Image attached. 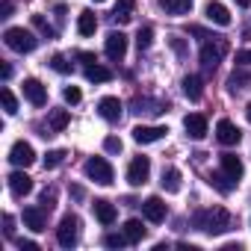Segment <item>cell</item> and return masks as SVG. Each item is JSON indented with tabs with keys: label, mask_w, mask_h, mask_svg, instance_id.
<instances>
[{
	"label": "cell",
	"mask_w": 251,
	"mask_h": 251,
	"mask_svg": "<svg viewBox=\"0 0 251 251\" xmlns=\"http://www.w3.org/2000/svg\"><path fill=\"white\" fill-rule=\"evenodd\" d=\"M192 225H195L198 230L216 236V233L230 230V213H227L225 207H207V210H198V213L192 216Z\"/></svg>",
	"instance_id": "6da1fadb"
},
{
	"label": "cell",
	"mask_w": 251,
	"mask_h": 251,
	"mask_svg": "<svg viewBox=\"0 0 251 251\" xmlns=\"http://www.w3.org/2000/svg\"><path fill=\"white\" fill-rule=\"evenodd\" d=\"M3 42H6V48L15 50V53H33V50L39 48V39H36L30 30H24V27H9V30L3 33Z\"/></svg>",
	"instance_id": "7a4b0ae2"
},
{
	"label": "cell",
	"mask_w": 251,
	"mask_h": 251,
	"mask_svg": "<svg viewBox=\"0 0 251 251\" xmlns=\"http://www.w3.org/2000/svg\"><path fill=\"white\" fill-rule=\"evenodd\" d=\"M225 53H227V42H225V39H210V42H204V45H201V62H204V68H207V71H216V65L225 59Z\"/></svg>",
	"instance_id": "3957f363"
},
{
	"label": "cell",
	"mask_w": 251,
	"mask_h": 251,
	"mask_svg": "<svg viewBox=\"0 0 251 251\" xmlns=\"http://www.w3.org/2000/svg\"><path fill=\"white\" fill-rule=\"evenodd\" d=\"M80 239V219L77 216H62L59 227H56V242L62 248H74Z\"/></svg>",
	"instance_id": "277c9868"
},
{
	"label": "cell",
	"mask_w": 251,
	"mask_h": 251,
	"mask_svg": "<svg viewBox=\"0 0 251 251\" xmlns=\"http://www.w3.org/2000/svg\"><path fill=\"white\" fill-rule=\"evenodd\" d=\"M86 175H89L95 183H100V186H109V183L115 180V172H112V166H109L103 157H92V160H86Z\"/></svg>",
	"instance_id": "5b68a950"
},
{
	"label": "cell",
	"mask_w": 251,
	"mask_h": 251,
	"mask_svg": "<svg viewBox=\"0 0 251 251\" xmlns=\"http://www.w3.org/2000/svg\"><path fill=\"white\" fill-rule=\"evenodd\" d=\"M151 177V160L148 157H136L130 166H127V183L130 186H145Z\"/></svg>",
	"instance_id": "8992f818"
},
{
	"label": "cell",
	"mask_w": 251,
	"mask_h": 251,
	"mask_svg": "<svg viewBox=\"0 0 251 251\" xmlns=\"http://www.w3.org/2000/svg\"><path fill=\"white\" fill-rule=\"evenodd\" d=\"M21 92H24V98H27L33 106H45V103H48V89H45L42 80H36V77H27V80L21 83Z\"/></svg>",
	"instance_id": "52a82bcc"
},
{
	"label": "cell",
	"mask_w": 251,
	"mask_h": 251,
	"mask_svg": "<svg viewBox=\"0 0 251 251\" xmlns=\"http://www.w3.org/2000/svg\"><path fill=\"white\" fill-rule=\"evenodd\" d=\"M166 133H169V127H163V124H139L133 130V139L139 145H151V142H160Z\"/></svg>",
	"instance_id": "ba28073f"
},
{
	"label": "cell",
	"mask_w": 251,
	"mask_h": 251,
	"mask_svg": "<svg viewBox=\"0 0 251 251\" xmlns=\"http://www.w3.org/2000/svg\"><path fill=\"white\" fill-rule=\"evenodd\" d=\"M9 160H12L15 166L27 169V166H33V163H36V151H33V145H30V142L18 139V142L9 148Z\"/></svg>",
	"instance_id": "9c48e42d"
},
{
	"label": "cell",
	"mask_w": 251,
	"mask_h": 251,
	"mask_svg": "<svg viewBox=\"0 0 251 251\" xmlns=\"http://www.w3.org/2000/svg\"><path fill=\"white\" fill-rule=\"evenodd\" d=\"M216 139H219L222 145H239V139H242V130L236 127V124H233L230 118H222V121L216 124Z\"/></svg>",
	"instance_id": "30bf717a"
},
{
	"label": "cell",
	"mask_w": 251,
	"mask_h": 251,
	"mask_svg": "<svg viewBox=\"0 0 251 251\" xmlns=\"http://www.w3.org/2000/svg\"><path fill=\"white\" fill-rule=\"evenodd\" d=\"M103 50H106V56H109V59L121 62V59H124V53H127V36H124V33H109V36H106Z\"/></svg>",
	"instance_id": "8fae6325"
},
{
	"label": "cell",
	"mask_w": 251,
	"mask_h": 251,
	"mask_svg": "<svg viewBox=\"0 0 251 251\" xmlns=\"http://www.w3.org/2000/svg\"><path fill=\"white\" fill-rule=\"evenodd\" d=\"M142 213H145V219L148 222H154V225H160V222H166V201L160 198V195H151V198H145V204H142Z\"/></svg>",
	"instance_id": "7c38bea8"
},
{
	"label": "cell",
	"mask_w": 251,
	"mask_h": 251,
	"mask_svg": "<svg viewBox=\"0 0 251 251\" xmlns=\"http://www.w3.org/2000/svg\"><path fill=\"white\" fill-rule=\"evenodd\" d=\"M183 130H186L189 139H204L207 136V118L201 112H189L183 118Z\"/></svg>",
	"instance_id": "4fadbf2b"
},
{
	"label": "cell",
	"mask_w": 251,
	"mask_h": 251,
	"mask_svg": "<svg viewBox=\"0 0 251 251\" xmlns=\"http://www.w3.org/2000/svg\"><path fill=\"white\" fill-rule=\"evenodd\" d=\"M204 15H207V21H213L216 27H230V12H227V6L219 3V0H210V3L204 6Z\"/></svg>",
	"instance_id": "5bb4252c"
},
{
	"label": "cell",
	"mask_w": 251,
	"mask_h": 251,
	"mask_svg": "<svg viewBox=\"0 0 251 251\" xmlns=\"http://www.w3.org/2000/svg\"><path fill=\"white\" fill-rule=\"evenodd\" d=\"M9 189H12L15 198H24V195L33 192V177L24 175V172H12V175H9Z\"/></svg>",
	"instance_id": "9a60e30c"
},
{
	"label": "cell",
	"mask_w": 251,
	"mask_h": 251,
	"mask_svg": "<svg viewBox=\"0 0 251 251\" xmlns=\"http://www.w3.org/2000/svg\"><path fill=\"white\" fill-rule=\"evenodd\" d=\"M92 213H95V219L103 225V227H109L115 219H118V213H115V207L109 204V201H103V198H98L95 204H92Z\"/></svg>",
	"instance_id": "2e32d148"
},
{
	"label": "cell",
	"mask_w": 251,
	"mask_h": 251,
	"mask_svg": "<svg viewBox=\"0 0 251 251\" xmlns=\"http://www.w3.org/2000/svg\"><path fill=\"white\" fill-rule=\"evenodd\" d=\"M98 112H100V118H106V121H118V118H121V100H118V98H100V100H98Z\"/></svg>",
	"instance_id": "e0dca14e"
},
{
	"label": "cell",
	"mask_w": 251,
	"mask_h": 251,
	"mask_svg": "<svg viewBox=\"0 0 251 251\" xmlns=\"http://www.w3.org/2000/svg\"><path fill=\"white\" fill-rule=\"evenodd\" d=\"M24 225L33 233H42L45 230V207H24Z\"/></svg>",
	"instance_id": "ac0fdd59"
},
{
	"label": "cell",
	"mask_w": 251,
	"mask_h": 251,
	"mask_svg": "<svg viewBox=\"0 0 251 251\" xmlns=\"http://www.w3.org/2000/svg\"><path fill=\"white\" fill-rule=\"evenodd\" d=\"M133 15H136V0H118L115 9H112V18H115L118 24L133 21Z\"/></svg>",
	"instance_id": "d6986e66"
},
{
	"label": "cell",
	"mask_w": 251,
	"mask_h": 251,
	"mask_svg": "<svg viewBox=\"0 0 251 251\" xmlns=\"http://www.w3.org/2000/svg\"><path fill=\"white\" fill-rule=\"evenodd\" d=\"M183 95H186L189 100H201V95H204V80H201L198 74H186V77H183Z\"/></svg>",
	"instance_id": "ffe728a7"
},
{
	"label": "cell",
	"mask_w": 251,
	"mask_h": 251,
	"mask_svg": "<svg viewBox=\"0 0 251 251\" xmlns=\"http://www.w3.org/2000/svg\"><path fill=\"white\" fill-rule=\"evenodd\" d=\"M219 160H222V172H225V175H230L233 180H239V177H242V172H245V169H242V160H239L236 154H222Z\"/></svg>",
	"instance_id": "44dd1931"
},
{
	"label": "cell",
	"mask_w": 251,
	"mask_h": 251,
	"mask_svg": "<svg viewBox=\"0 0 251 251\" xmlns=\"http://www.w3.org/2000/svg\"><path fill=\"white\" fill-rule=\"evenodd\" d=\"M95 30H98V18H95V12L83 9V12L77 15V33H80V36H95Z\"/></svg>",
	"instance_id": "7402d4cb"
},
{
	"label": "cell",
	"mask_w": 251,
	"mask_h": 251,
	"mask_svg": "<svg viewBox=\"0 0 251 251\" xmlns=\"http://www.w3.org/2000/svg\"><path fill=\"white\" fill-rule=\"evenodd\" d=\"M236 183H239V180H233V177H230V175H225V172H213V175H210V186H216L222 195L233 192V189H236Z\"/></svg>",
	"instance_id": "603a6c76"
},
{
	"label": "cell",
	"mask_w": 251,
	"mask_h": 251,
	"mask_svg": "<svg viewBox=\"0 0 251 251\" xmlns=\"http://www.w3.org/2000/svg\"><path fill=\"white\" fill-rule=\"evenodd\" d=\"M68 121H71L68 109H53V112L48 115V130H50V133H59V130L68 127Z\"/></svg>",
	"instance_id": "cb8c5ba5"
},
{
	"label": "cell",
	"mask_w": 251,
	"mask_h": 251,
	"mask_svg": "<svg viewBox=\"0 0 251 251\" xmlns=\"http://www.w3.org/2000/svg\"><path fill=\"white\" fill-rule=\"evenodd\" d=\"M248 83H251V74H248L245 68H236V71L227 77V89H230V92H245Z\"/></svg>",
	"instance_id": "d4e9b609"
},
{
	"label": "cell",
	"mask_w": 251,
	"mask_h": 251,
	"mask_svg": "<svg viewBox=\"0 0 251 251\" xmlns=\"http://www.w3.org/2000/svg\"><path fill=\"white\" fill-rule=\"evenodd\" d=\"M160 183H163V189H166V192H172V195H175V192H180V172H177L175 166L163 169V180H160Z\"/></svg>",
	"instance_id": "484cf974"
},
{
	"label": "cell",
	"mask_w": 251,
	"mask_h": 251,
	"mask_svg": "<svg viewBox=\"0 0 251 251\" xmlns=\"http://www.w3.org/2000/svg\"><path fill=\"white\" fill-rule=\"evenodd\" d=\"M124 236H127L130 245H133V242H142V239H145L142 222H139V219H127V222H124Z\"/></svg>",
	"instance_id": "4316f807"
},
{
	"label": "cell",
	"mask_w": 251,
	"mask_h": 251,
	"mask_svg": "<svg viewBox=\"0 0 251 251\" xmlns=\"http://www.w3.org/2000/svg\"><path fill=\"white\" fill-rule=\"evenodd\" d=\"M86 80H92V83H109L112 71L103 68V65H98V62H92V65H86Z\"/></svg>",
	"instance_id": "83f0119b"
},
{
	"label": "cell",
	"mask_w": 251,
	"mask_h": 251,
	"mask_svg": "<svg viewBox=\"0 0 251 251\" xmlns=\"http://www.w3.org/2000/svg\"><path fill=\"white\" fill-rule=\"evenodd\" d=\"M160 6L169 12V15H186L192 9V0H160Z\"/></svg>",
	"instance_id": "f1b7e54d"
},
{
	"label": "cell",
	"mask_w": 251,
	"mask_h": 251,
	"mask_svg": "<svg viewBox=\"0 0 251 251\" xmlns=\"http://www.w3.org/2000/svg\"><path fill=\"white\" fill-rule=\"evenodd\" d=\"M133 112H163V103H154V100H148V98H136L133 100Z\"/></svg>",
	"instance_id": "f546056e"
},
{
	"label": "cell",
	"mask_w": 251,
	"mask_h": 251,
	"mask_svg": "<svg viewBox=\"0 0 251 251\" xmlns=\"http://www.w3.org/2000/svg\"><path fill=\"white\" fill-rule=\"evenodd\" d=\"M33 27H36L45 39H56V30L48 24V18H45V15H33Z\"/></svg>",
	"instance_id": "4dcf8cb0"
},
{
	"label": "cell",
	"mask_w": 251,
	"mask_h": 251,
	"mask_svg": "<svg viewBox=\"0 0 251 251\" xmlns=\"http://www.w3.org/2000/svg\"><path fill=\"white\" fill-rule=\"evenodd\" d=\"M151 42H154V30H151V27H142V30L136 33V48H139V53H142V50H148V48H151Z\"/></svg>",
	"instance_id": "1f68e13d"
},
{
	"label": "cell",
	"mask_w": 251,
	"mask_h": 251,
	"mask_svg": "<svg viewBox=\"0 0 251 251\" xmlns=\"http://www.w3.org/2000/svg\"><path fill=\"white\" fill-rule=\"evenodd\" d=\"M0 100H3L6 115H15V112H18V100H15V95H12L9 89H0Z\"/></svg>",
	"instance_id": "d6a6232c"
},
{
	"label": "cell",
	"mask_w": 251,
	"mask_h": 251,
	"mask_svg": "<svg viewBox=\"0 0 251 251\" xmlns=\"http://www.w3.org/2000/svg\"><path fill=\"white\" fill-rule=\"evenodd\" d=\"M103 245L106 248H124V245H130V242H127V236H124V233H106L103 236Z\"/></svg>",
	"instance_id": "836d02e7"
},
{
	"label": "cell",
	"mask_w": 251,
	"mask_h": 251,
	"mask_svg": "<svg viewBox=\"0 0 251 251\" xmlns=\"http://www.w3.org/2000/svg\"><path fill=\"white\" fill-rule=\"evenodd\" d=\"M50 68L59 71V74H68V71H71V62H68L62 53H53V56H50Z\"/></svg>",
	"instance_id": "e575fe53"
},
{
	"label": "cell",
	"mask_w": 251,
	"mask_h": 251,
	"mask_svg": "<svg viewBox=\"0 0 251 251\" xmlns=\"http://www.w3.org/2000/svg\"><path fill=\"white\" fill-rule=\"evenodd\" d=\"M62 160H65V151H59V148L56 151H48L45 154V169H56Z\"/></svg>",
	"instance_id": "d590c367"
},
{
	"label": "cell",
	"mask_w": 251,
	"mask_h": 251,
	"mask_svg": "<svg viewBox=\"0 0 251 251\" xmlns=\"http://www.w3.org/2000/svg\"><path fill=\"white\" fill-rule=\"evenodd\" d=\"M121 148H124V145H121L118 136H106V139H103V151H106V154H121Z\"/></svg>",
	"instance_id": "8d00e7d4"
},
{
	"label": "cell",
	"mask_w": 251,
	"mask_h": 251,
	"mask_svg": "<svg viewBox=\"0 0 251 251\" xmlns=\"http://www.w3.org/2000/svg\"><path fill=\"white\" fill-rule=\"evenodd\" d=\"M62 98H65L68 103H80V100H83V95H80V89H77V86H65Z\"/></svg>",
	"instance_id": "74e56055"
},
{
	"label": "cell",
	"mask_w": 251,
	"mask_h": 251,
	"mask_svg": "<svg viewBox=\"0 0 251 251\" xmlns=\"http://www.w3.org/2000/svg\"><path fill=\"white\" fill-rule=\"evenodd\" d=\"M53 204H56V189H45V192H42V207L50 210Z\"/></svg>",
	"instance_id": "f35d334b"
},
{
	"label": "cell",
	"mask_w": 251,
	"mask_h": 251,
	"mask_svg": "<svg viewBox=\"0 0 251 251\" xmlns=\"http://www.w3.org/2000/svg\"><path fill=\"white\" fill-rule=\"evenodd\" d=\"M236 62L239 65H251V50H239L236 53Z\"/></svg>",
	"instance_id": "ab89813d"
},
{
	"label": "cell",
	"mask_w": 251,
	"mask_h": 251,
	"mask_svg": "<svg viewBox=\"0 0 251 251\" xmlns=\"http://www.w3.org/2000/svg\"><path fill=\"white\" fill-rule=\"evenodd\" d=\"M172 48H175V50H177V56H186V48H183V42H180V39H177V36H175V39H172Z\"/></svg>",
	"instance_id": "60d3db41"
},
{
	"label": "cell",
	"mask_w": 251,
	"mask_h": 251,
	"mask_svg": "<svg viewBox=\"0 0 251 251\" xmlns=\"http://www.w3.org/2000/svg\"><path fill=\"white\" fill-rule=\"evenodd\" d=\"M3 225H6V227H3V230H6V236H12V233H15V219H12V216H6V219H3Z\"/></svg>",
	"instance_id": "b9f144b4"
},
{
	"label": "cell",
	"mask_w": 251,
	"mask_h": 251,
	"mask_svg": "<svg viewBox=\"0 0 251 251\" xmlns=\"http://www.w3.org/2000/svg\"><path fill=\"white\" fill-rule=\"evenodd\" d=\"M18 248H27V251H36L39 245H36V242H30V239H18Z\"/></svg>",
	"instance_id": "7bdbcfd3"
},
{
	"label": "cell",
	"mask_w": 251,
	"mask_h": 251,
	"mask_svg": "<svg viewBox=\"0 0 251 251\" xmlns=\"http://www.w3.org/2000/svg\"><path fill=\"white\" fill-rule=\"evenodd\" d=\"M80 59H83V65H92V62H98V59H95V53H80Z\"/></svg>",
	"instance_id": "ee69618b"
},
{
	"label": "cell",
	"mask_w": 251,
	"mask_h": 251,
	"mask_svg": "<svg viewBox=\"0 0 251 251\" xmlns=\"http://www.w3.org/2000/svg\"><path fill=\"white\" fill-rule=\"evenodd\" d=\"M0 74H3V80H9V77H12V68H9V65H3V68H0Z\"/></svg>",
	"instance_id": "f6af8a7d"
},
{
	"label": "cell",
	"mask_w": 251,
	"mask_h": 251,
	"mask_svg": "<svg viewBox=\"0 0 251 251\" xmlns=\"http://www.w3.org/2000/svg\"><path fill=\"white\" fill-rule=\"evenodd\" d=\"M71 195H74V198L80 201V198H83V189H80V186H71Z\"/></svg>",
	"instance_id": "bcb514c9"
},
{
	"label": "cell",
	"mask_w": 251,
	"mask_h": 251,
	"mask_svg": "<svg viewBox=\"0 0 251 251\" xmlns=\"http://www.w3.org/2000/svg\"><path fill=\"white\" fill-rule=\"evenodd\" d=\"M248 3L251 0H236V6H242V9H248Z\"/></svg>",
	"instance_id": "7dc6e473"
},
{
	"label": "cell",
	"mask_w": 251,
	"mask_h": 251,
	"mask_svg": "<svg viewBox=\"0 0 251 251\" xmlns=\"http://www.w3.org/2000/svg\"><path fill=\"white\" fill-rule=\"evenodd\" d=\"M245 115H248V121H251V103H248V106H245Z\"/></svg>",
	"instance_id": "c3c4849f"
},
{
	"label": "cell",
	"mask_w": 251,
	"mask_h": 251,
	"mask_svg": "<svg viewBox=\"0 0 251 251\" xmlns=\"http://www.w3.org/2000/svg\"><path fill=\"white\" fill-rule=\"evenodd\" d=\"M95 3H103V0H95Z\"/></svg>",
	"instance_id": "681fc988"
}]
</instances>
